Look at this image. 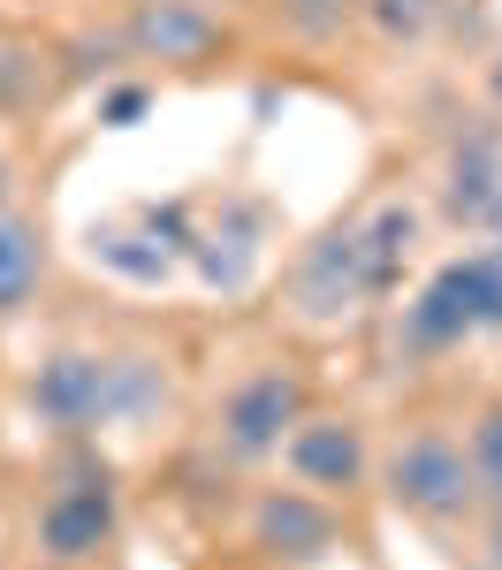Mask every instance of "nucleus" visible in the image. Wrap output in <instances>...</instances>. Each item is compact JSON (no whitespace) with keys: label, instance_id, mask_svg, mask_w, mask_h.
Segmentation results:
<instances>
[{"label":"nucleus","instance_id":"nucleus-1","mask_svg":"<svg viewBox=\"0 0 502 570\" xmlns=\"http://www.w3.org/2000/svg\"><path fill=\"white\" fill-rule=\"evenodd\" d=\"M411 244H419V206H404V198L373 206L365 220L335 228V236H319L313 252L297 259V312L319 320V327L351 320V312L373 305L381 289H396Z\"/></svg>","mask_w":502,"mask_h":570},{"label":"nucleus","instance_id":"nucleus-2","mask_svg":"<svg viewBox=\"0 0 502 570\" xmlns=\"http://www.w3.org/2000/svg\"><path fill=\"white\" fill-rule=\"evenodd\" d=\"M480 335H502V252L495 244L442 259L419 289H411L404 320H396V351L442 357V351L480 343Z\"/></svg>","mask_w":502,"mask_h":570},{"label":"nucleus","instance_id":"nucleus-3","mask_svg":"<svg viewBox=\"0 0 502 570\" xmlns=\"http://www.w3.org/2000/svg\"><path fill=\"white\" fill-rule=\"evenodd\" d=\"M160 395V373L145 357H99V351H53L31 381V411L53 434H99L107 419H130Z\"/></svg>","mask_w":502,"mask_h":570},{"label":"nucleus","instance_id":"nucleus-4","mask_svg":"<svg viewBox=\"0 0 502 570\" xmlns=\"http://www.w3.org/2000/svg\"><path fill=\"white\" fill-rule=\"evenodd\" d=\"M388 502L411 510L419 525H456L480 510V472H472V441L450 426H419L388 449Z\"/></svg>","mask_w":502,"mask_h":570},{"label":"nucleus","instance_id":"nucleus-5","mask_svg":"<svg viewBox=\"0 0 502 570\" xmlns=\"http://www.w3.org/2000/svg\"><path fill=\"white\" fill-rule=\"evenodd\" d=\"M305 411H313V403H305V381H297L289 365H252V373L222 395L214 434H222V449L236 464H259V456H282V441L297 434Z\"/></svg>","mask_w":502,"mask_h":570},{"label":"nucleus","instance_id":"nucleus-6","mask_svg":"<svg viewBox=\"0 0 502 570\" xmlns=\"http://www.w3.org/2000/svg\"><path fill=\"white\" fill-rule=\"evenodd\" d=\"M115 525H122L115 472L107 464H69L39 502V556L46 563H91L115 540Z\"/></svg>","mask_w":502,"mask_h":570},{"label":"nucleus","instance_id":"nucleus-7","mask_svg":"<svg viewBox=\"0 0 502 570\" xmlns=\"http://www.w3.org/2000/svg\"><path fill=\"white\" fill-rule=\"evenodd\" d=\"M282 464H289V480L313 487V494H351V487H365V472H373V449H365L358 419L305 411L297 434L282 441Z\"/></svg>","mask_w":502,"mask_h":570},{"label":"nucleus","instance_id":"nucleus-8","mask_svg":"<svg viewBox=\"0 0 502 570\" xmlns=\"http://www.w3.org/2000/svg\"><path fill=\"white\" fill-rule=\"evenodd\" d=\"M130 46L145 61H206L222 46V16L206 0H137L130 8Z\"/></svg>","mask_w":502,"mask_h":570},{"label":"nucleus","instance_id":"nucleus-9","mask_svg":"<svg viewBox=\"0 0 502 570\" xmlns=\"http://www.w3.org/2000/svg\"><path fill=\"white\" fill-rule=\"evenodd\" d=\"M327 494L313 487H274L259 494V510H252V540L259 548H289V556H319L327 548Z\"/></svg>","mask_w":502,"mask_h":570},{"label":"nucleus","instance_id":"nucleus-10","mask_svg":"<svg viewBox=\"0 0 502 570\" xmlns=\"http://www.w3.org/2000/svg\"><path fill=\"white\" fill-rule=\"evenodd\" d=\"M46 282V244L23 214L0 206V312H23Z\"/></svg>","mask_w":502,"mask_h":570},{"label":"nucleus","instance_id":"nucleus-11","mask_svg":"<svg viewBox=\"0 0 502 570\" xmlns=\"http://www.w3.org/2000/svg\"><path fill=\"white\" fill-rule=\"evenodd\" d=\"M472 472H480V502L502 510V403H488L480 419H472Z\"/></svg>","mask_w":502,"mask_h":570},{"label":"nucleus","instance_id":"nucleus-12","mask_svg":"<svg viewBox=\"0 0 502 570\" xmlns=\"http://www.w3.org/2000/svg\"><path fill=\"white\" fill-rule=\"evenodd\" d=\"M358 8L373 16L381 39H404V46H419L434 23H442V0H358Z\"/></svg>","mask_w":502,"mask_h":570},{"label":"nucleus","instance_id":"nucleus-13","mask_svg":"<svg viewBox=\"0 0 502 570\" xmlns=\"http://www.w3.org/2000/svg\"><path fill=\"white\" fill-rule=\"evenodd\" d=\"M488 570H502V510H488Z\"/></svg>","mask_w":502,"mask_h":570},{"label":"nucleus","instance_id":"nucleus-14","mask_svg":"<svg viewBox=\"0 0 502 570\" xmlns=\"http://www.w3.org/2000/svg\"><path fill=\"white\" fill-rule=\"evenodd\" d=\"M488 244H495V252H502V206H495V214H488Z\"/></svg>","mask_w":502,"mask_h":570},{"label":"nucleus","instance_id":"nucleus-15","mask_svg":"<svg viewBox=\"0 0 502 570\" xmlns=\"http://www.w3.org/2000/svg\"><path fill=\"white\" fill-rule=\"evenodd\" d=\"M495 99H502V69H495Z\"/></svg>","mask_w":502,"mask_h":570},{"label":"nucleus","instance_id":"nucleus-16","mask_svg":"<svg viewBox=\"0 0 502 570\" xmlns=\"http://www.w3.org/2000/svg\"><path fill=\"white\" fill-rule=\"evenodd\" d=\"M0 183H8V160H0Z\"/></svg>","mask_w":502,"mask_h":570},{"label":"nucleus","instance_id":"nucleus-17","mask_svg":"<svg viewBox=\"0 0 502 570\" xmlns=\"http://www.w3.org/2000/svg\"><path fill=\"white\" fill-rule=\"evenodd\" d=\"M53 570H77V563H53Z\"/></svg>","mask_w":502,"mask_h":570}]
</instances>
